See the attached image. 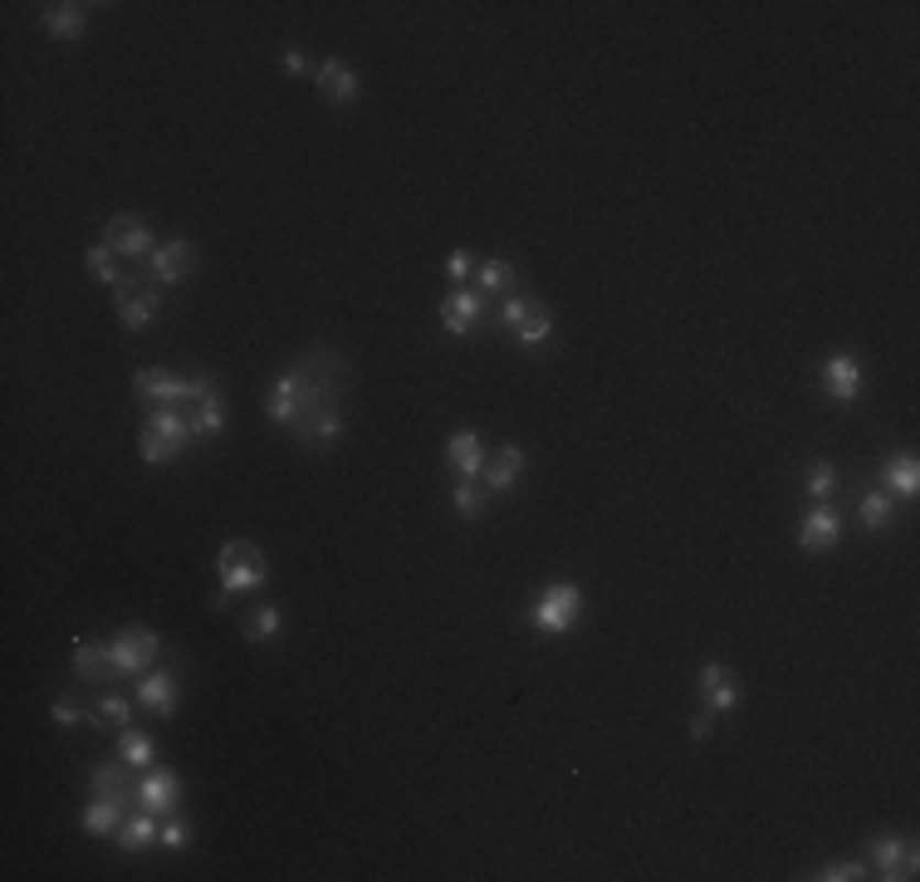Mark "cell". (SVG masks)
<instances>
[{"label":"cell","instance_id":"27","mask_svg":"<svg viewBox=\"0 0 920 882\" xmlns=\"http://www.w3.org/2000/svg\"><path fill=\"white\" fill-rule=\"evenodd\" d=\"M128 721H133V706L123 701V696H98L94 711H89V726L94 731H128Z\"/></svg>","mask_w":920,"mask_h":882},{"label":"cell","instance_id":"7","mask_svg":"<svg viewBox=\"0 0 920 882\" xmlns=\"http://www.w3.org/2000/svg\"><path fill=\"white\" fill-rule=\"evenodd\" d=\"M867 853L876 863V878H886V882H906V878H916V868H920L916 838H901V834H872Z\"/></svg>","mask_w":920,"mask_h":882},{"label":"cell","instance_id":"16","mask_svg":"<svg viewBox=\"0 0 920 882\" xmlns=\"http://www.w3.org/2000/svg\"><path fill=\"white\" fill-rule=\"evenodd\" d=\"M89 794L94 799H118V804H133L138 799V784H133V765H123V760H113V765H94L89 775Z\"/></svg>","mask_w":920,"mask_h":882},{"label":"cell","instance_id":"23","mask_svg":"<svg viewBox=\"0 0 920 882\" xmlns=\"http://www.w3.org/2000/svg\"><path fill=\"white\" fill-rule=\"evenodd\" d=\"M157 314H162V290H157V285H147V280H142V290L133 294V300H123V304H118V319H123V329H128V334L147 329V324L157 319Z\"/></svg>","mask_w":920,"mask_h":882},{"label":"cell","instance_id":"18","mask_svg":"<svg viewBox=\"0 0 920 882\" xmlns=\"http://www.w3.org/2000/svg\"><path fill=\"white\" fill-rule=\"evenodd\" d=\"M524 461H529V456H524V446L519 442H505L485 461V490H495V496H510V490L519 486V476H524Z\"/></svg>","mask_w":920,"mask_h":882},{"label":"cell","instance_id":"35","mask_svg":"<svg viewBox=\"0 0 920 882\" xmlns=\"http://www.w3.org/2000/svg\"><path fill=\"white\" fill-rule=\"evenodd\" d=\"M803 490H808V500H828L832 490H837V466L813 461V466H808V476H803Z\"/></svg>","mask_w":920,"mask_h":882},{"label":"cell","instance_id":"2","mask_svg":"<svg viewBox=\"0 0 920 882\" xmlns=\"http://www.w3.org/2000/svg\"><path fill=\"white\" fill-rule=\"evenodd\" d=\"M216 569H221V588H216V598H211L216 608L236 603L240 594H250V588H265V584H270V559H265V549H260V544H250V540H226L221 554H216Z\"/></svg>","mask_w":920,"mask_h":882},{"label":"cell","instance_id":"26","mask_svg":"<svg viewBox=\"0 0 920 882\" xmlns=\"http://www.w3.org/2000/svg\"><path fill=\"white\" fill-rule=\"evenodd\" d=\"M123 809H128V804H118V799H94L89 809H84V834H89V838H113L118 824H123Z\"/></svg>","mask_w":920,"mask_h":882},{"label":"cell","instance_id":"17","mask_svg":"<svg viewBox=\"0 0 920 882\" xmlns=\"http://www.w3.org/2000/svg\"><path fill=\"white\" fill-rule=\"evenodd\" d=\"M314 79H319V94H324V98H328V104H333V108H353V104H358V94H363V84H358V74L348 69L343 59H324Z\"/></svg>","mask_w":920,"mask_h":882},{"label":"cell","instance_id":"25","mask_svg":"<svg viewBox=\"0 0 920 882\" xmlns=\"http://www.w3.org/2000/svg\"><path fill=\"white\" fill-rule=\"evenodd\" d=\"M157 834H162V829H157V814H147V809H142V814H133V819H123V824H118L113 843L123 848V853H142V848H152V843H157Z\"/></svg>","mask_w":920,"mask_h":882},{"label":"cell","instance_id":"21","mask_svg":"<svg viewBox=\"0 0 920 882\" xmlns=\"http://www.w3.org/2000/svg\"><path fill=\"white\" fill-rule=\"evenodd\" d=\"M40 25L59 40H79L84 25H89V6H74V0H54V6H40Z\"/></svg>","mask_w":920,"mask_h":882},{"label":"cell","instance_id":"1","mask_svg":"<svg viewBox=\"0 0 920 882\" xmlns=\"http://www.w3.org/2000/svg\"><path fill=\"white\" fill-rule=\"evenodd\" d=\"M348 358L333 348H309L275 378V388L265 392V417L280 432H289L309 451H328L348 432L343 417V388H348Z\"/></svg>","mask_w":920,"mask_h":882},{"label":"cell","instance_id":"38","mask_svg":"<svg viewBox=\"0 0 920 882\" xmlns=\"http://www.w3.org/2000/svg\"><path fill=\"white\" fill-rule=\"evenodd\" d=\"M50 716H54V726H64V731H74L79 721H89V711L79 706V696H54Z\"/></svg>","mask_w":920,"mask_h":882},{"label":"cell","instance_id":"19","mask_svg":"<svg viewBox=\"0 0 920 882\" xmlns=\"http://www.w3.org/2000/svg\"><path fill=\"white\" fill-rule=\"evenodd\" d=\"M69 662H74V677H79L84 686H98L113 672V657H108V642H98V638H74V647H69Z\"/></svg>","mask_w":920,"mask_h":882},{"label":"cell","instance_id":"34","mask_svg":"<svg viewBox=\"0 0 920 882\" xmlns=\"http://www.w3.org/2000/svg\"><path fill=\"white\" fill-rule=\"evenodd\" d=\"M451 505H456L460 520H480V510H485V486H480V481H456Z\"/></svg>","mask_w":920,"mask_h":882},{"label":"cell","instance_id":"13","mask_svg":"<svg viewBox=\"0 0 920 882\" xmlns=\"http://www.w3.org/2000/svg\"><path fill=\"white\" fill-rule=\"evenodd\" d=\"M700 692H705V706H710L715 716L735 711V706L744 701V686H740V677L725 667V662H715V657H710L705 667H700Z\"/></svg>","mask_w":920,"mask_h":882},{"label":"cell","instance_id":"4","mask_svg":"<svg viewBox=\"0 0 920 882\" xmlns=\"http://www.w3.org/2000/svg\"><path fill=\"white\" fill-rule=\"evenodd\" d=\"M211 388H221V378H216V373L177 378V373H162V368H142V373L133 378L138 402H152V407H182V402L206 398Z\"/></svg>","mask_w":920,"mask_h":882},{"label":"cell","instance_id":"42","mask_svg":"<svg viewBox=\"0 0 920 882\" xmlns=\"http://www.w3.org/2000/svg\"><path fill=\"white\" fill-rule=\"evenodd\" d=\"M710 731H715V711L705 706V711L690 716V740H710Z\"/></svg>","mask_w":920,"mask_h":882},{"label":"cell","instance_id":"31","mask_svg":"<svg viewBox=\"0 0 920 882\" xmlns=\"http://www.w3.org/2000/svg\"><path fill=\"white\" fill-rule=\"evenodd\" d=\"M84 265H89V275L98 280V285H108V290H118V285H123V280H128L123 270H118V255H113V250H108L103 241L84 250Z\"/></svg>","mask_w":920,"mask_h":882},{"label":"cell","instance_id":"33","mask_svg":"<svg viewBox=\"0 0 920 882\" xmlns=\"http://www.w3.org/2000/svg\"><path fill=\"white\" fill-rule=\"evenodd\" d=\"M475 285H480V294H510L519 285V275H514L510 260H485V265L475 270Z\"/></svg>","mask_w":920,"mask_h":882},{"label":"cell","instance_id":"36","mask_svg":"<svg viewBox=\"0 0 920 882\" xmlns=\"http://www.w3.org/2000/svg\"><path fill=\"white\" fill-rule=\"evenodd\" d=\"M534 304H539V300H529V294H510V300L500 304V319H495V324H500V329H510V334H514L524 319H529V309H534Z\"/></svg>","mask_w":920,"mask_h":882},{"label":"cell","instance_id":"15","mask_svg":"<svg viewBox=\"0 0 920 882\" xmlns=\"http://www.w3.org/2000/svg\"><path fill=\"white\" fill-rule=\"evenodd\" d=\"M446 461H451L456 481H475L485 471V446H480V432L475 427H460L446 437Z\"/></svg>","mask_w":920,"mask_h":882},{"label":"cell","instance_id":"20","mask_svg":"<svg viewBox=\"0 0 920 882\" xmlns=\"http://www.w3.org/2000/svg\"><path fill=\"white\" fill-rule=\"evenodd\" d=\"M138 706H147V711H157V716L177 711V672L152 667L147 677H138Z\"/></svg>","mask_w":920,"mask_h":882},{"label":"cell","instance_id":"11","mask_svg":"<svg viewBox=\"0 0 920 882\" xmlns=\"http://www.w3.org/2000/svg\"><path fill=\"white\" fill-rule=\"evenodd\" d=\"M480 314H485V294L480 290H456L441 300V329L451 339H470L480 329Z\"/></svg>","mask_w":920,"mask_h":882},{"label":"cell","instance_id":"29","mask_svg":"<svg viewBox=\"0 0 920 882\" xmlns=\"http://www.w3.org/2000/svg\"><path fill=\"white\" fill-rule=\"evenodd\" d=\"M118 760L133 765V770H152L157 765V740L142 736V731H123V740H118Z\"/></svg>","mask_w":920,"mask_h":882},{"label":"cell","instance_id":"12","mask_svg":"<svg viewBox=\"0 0 920 882\" xmlns=\"http://www.w3.org/2000/svg\"><path fill=\"white\" fill-rule=\"evenodd\" d=\"M147 270H152V285H182L186 275L196 270V246L191 241H162L157 250H152V260H147Z\"/></svg>","mask_w":920,"mask_h":882},{"label":"cell","instance_id":"39","mask_svg":"<svg viewBox=\"0 0 920 882\" xmlns=\"http://www.w3.org/2000/svg\"><path fill=\"white\" fill-rule=\"evenodd\" d=\"M157 848H167V853H186L191 848V824L186 819H167L157 834Z\"/></svg>","mask_w":920,"mask_h":882},{"label":"cell","instance_id":"3","mask_svg":"<svg viewBox=\"0 0 920 882\" xmlns=\"http://www.w3.org/2000/svg\"><path fill=\"white\" fill-rule=\"evenodd\" d=\"M191 417H182V407H152V417L138 432V456L147 466H167L172 456H182L191 446Z\"/></svg>","mask_w":920,"mask_h":882},{"label":"cell","instance_id":"37","mask_svg":"<svg viewBox=\"0 0 920 882\" xmlns=\"http://www.w3.org/2000/svg\"><path fill=\"white\" fill-rule=\"evenodd\" d=\"M813 878H818V882H862V878H867V868H862L857 858H832V863L818 868Z\"/></svg>","mask_w":920,"mask_h":882},{"label":"cell","instance_id":"5","mask_svg":"<svg viewBox=\"0 0 920 882\" xmlns=\"http://www.w3.org/2000/svg\"><path fill=\"white\" fill-rule=\"evenodd\" d=\"M578 618H583V588L568 584V579L539 588V598L529 603V623L539 628L544 638H563Z\"/></svg>","mask_w":920,"mask_h":882},{"label":"cell","instance_id":"22","mask_svg":"<svg viewBox=\"0 0 920 882\" xmlns=\"http://www.w3.org/2000/svg\"><path fill=\"white\" fill-rule=\"evenodd\" d=\"M881 490L886 496H901V500H916L920 496V466L916 456H886L881 461Z\"/></svg>","mask_w":920,"mask_h":882},{"label":"cell","instance_id":"8","mask_svg":"<svg viewBox=\"0 0 920 882\" xmlns=\"http://www.w3.org/2000/svg\"><path fill=\"white\" fill-rule=\"evenodd\" d=\"M103 246L113 250L118 260H152V250H157L162 241L152 236V226L142 221V216H133V211H118L113 221L103 226Z\"/></svg>","mask_w":920,"mask_h":882},{"label":"cell","instance_id":"30","mask_svg":"<svg viewBox=\"0 0 920 882\" xmlns=\"http://www.w3.org/2000/svg\"><path fill=\"white\" fill-rule=\"evenodd\" d=\"M280 628H284V613H280V608H275V603H260L255 613L245 618V642H250V647H260V642H275Z\"/></svg>","mask_w":920,"mask_h":882},{"label":"cell","instance_id":"6","mask_svg":"<svg viewBox=\"0 0 920 882\" xmlns=\"http://www.w3.org/2000/svg\"><path fill=\"white\" fill-rule=\"evenodd\" d=\"M162 652V638L152 633V628H123L113 642H108V657H113V672H123V677H142V672H152V662H157Z\"/></svg>","mask_w":920,"mask_h":882},{"label":"cell","instance_id":"24","mask_svg":"<svg viewBox=\"0 0 920 882\" xmlns=\"http://www.w3.org/2000/svg\"><path fill=\"white\" fill-rule=\"evenodd\" d=\"M230 412H226V398L221 388H211L206 398L191 402V437H216V432H226Z\"/></svg>","mask_w":920,"mask_h":882},{"label":"cell","instance_id":"40","mask_svg":"<svg viewBox=\"0 0 920 882\" xmlns=\"http://www.w3.org/2000/svg\"><path fill=\"white\" fill-rule=\"evenodd\" d=\"M446 275H451L456 285H466V280L475 275V260H470V250H451V255H446Z\"/></svg>","mask_w":920,"mask_h":882},{"label":"cell","instance_id":"32","mask_svg":"<svg viewBox=\"0 0 920 882\" xmlns=\"http://www.w3.org/2000/svg\"><path fill=\"white\" fill-rule=\"evenodd\" d=\"M549 339H554V314L544 309V304H534L529 319L514 329V344H519V348H539V344H549Z\"/></svg>","mask_w":920,"mask_h":882},{"label":"cell","instance_id":"28","mask_svg":"<svg viewBox=\"0 0 920 882\" xmlns=\"http://www.w3.org/2000/svg\"><path fill=\"white\" fill-rule=\"evenodd\" d=\"M857 520H862V530L867 535H881L886 525L896 520V505H891V496L886 490H872V496H862V505H857Z\"/></svg>","mask_w":920,"mask_h":882},{"label":"cell","instance_id":"41","mask_svg":"<svg viewBox=\"0 0 920 882\" xmlns=\"http://www.w3.org/2000/svg\"><path fill=\"white\" fill-rule=\"evenodd\" d=\"M280 64H284V74H294V79H299V74H309V50H304V45H284L280 50Z\"/></svg>","mask_w":920,"mask_h":882},{"label":"cell","instance_id":"14","mask_svg":"<svg viewBox=\"0 0 920 882\" xmlns=\"http://www.w3.org/2000/svg\"><path fill=\"white\" fill-rule=\"evenodd\" d=\"M177 804H182V780L172 770H147L138 780V809L162 819V814H177Z\"/></svg>","mask_w":920,"mask_h":882},{"label":"cell","instance_id":"9","mask_svg":"<svg viewBox=\"0 0 920 882\" xmlns=\"http://www.w3.org/2000/svg\"><path fill=\"white\" fill-rule=\"evenodd\" d=\"M818 378H823V392L832 402H857L862 398V358L857 353H828L823 368H818Z\"/></svg>","mask_w":920,"mask_h":882},{"label":"cell","instance_id":"10","mask_svg":"<svg viewBox=\"0 0 920 882\" xmlns=\"http://www.w3.org/2000/svg\"><path fill=\"white\" fill-rule=\"evenodd\" d=\"M837 540H842V515L832 505H813L798 520V549L803 554H828L837 549Z\"/></svg>","mask_w":920,"mask_h":882}]
</instances>
